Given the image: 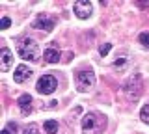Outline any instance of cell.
<instances>
[{"label":"cell","mask_w":149,"mask_h":134,"mask_svg":"<svg viewBox=\"0 0 149 134\" xmlns=\"http://www.w3.org/2000/svg\"><path fill=\"white\" fill-rule=\"evenodd\" d=\"M138 41L143 45V47H149V32H142L138 35Z\"/></svg>","instance_id":"cell-16"},{"label":"cell","mask_w":149,"mask_h":134,"mask_svg":"<svg viewBox=\"0 0 149 134\" xmlns=\"http://www.w3.org/2000/svg\"><path fill=\"white\" fill-rule=\"evenodd\" d=\"M140 119H142L146 125H149V104L142 106V110H140Z\"/></svg>","instance_id":"cell-14"},{"label":"cell","mask_w":149,"mask_h":134,"mask_svg":"<svg viewBox=\"0 0 149 134\" xmlns=\"http://www.w3.org/2000/svg\"><path fill=\"white\" fill-rule=\"evenodd\" d=\"M110 49H112V45H110V43L101 45V47H99V54H101V56H106V54L110 52Z\"/></svg>","instance_id":"cell-17"},{"label":"cell","mask_w":149,"mask_h":134,"mask_svg":"<svg viewBox=\"0 0 149 134\" xmlns=\"http://www.w3.org/2000/svg\"><path fill=\"white\" fill-rule=\"evenodd\" d=\"M11 63H13V54H11V50H9L8 47H4L2 50H0V71L2 73L9 71Z\"/></svg>","instance_id":"cell-8"},{"label":"cell","mask_w":149,"mask_h":134,"mask_svg":"<svg viewBox=\"0 0 149 134\" xmlns=\"http://www.w3.org/2000/svg\"><path fill=\"white\" fill-rule=\"evenodd\" d=\"M17 52H19V56L22 60H26V62H37V60H39V47H37L36 39H32V37L22 39L17 47Z\"/></svg>","instance_id":"cell-2"},{"label":"cell","mask_w":149,"mask_h":134,"mask_svg":"<svg viewBox=\"0 0 149 134\" xmlns=\"http://www.w3.org/2000/svg\"><path fill=\"white\" fill-rule=\"evenodd\" d=\"M74 84L78 91H88L95 86V73L91 69H80L74 75Z\"/></svg>","instance_id":"cell-4"},{"label":"cell","mask_w":149,"mask_h":134,"mask_svg":"<svg viewBox=\"0 0 149 134\" xmlns=\"http://www.w3.org/2000/svg\"><path fill=\"white\" fill-rule=\"evenodd\" d=\"M129 63H130V56H129V54H121V56L116 58L114 69H116V71H119V73H123L125 69L129 67Z\"/></svg>","instance_id":"cell-12"},{"label":"cell","mask_w":149,"mask_h":134,"mask_svg":"<svg viewBox=\"0 0 149 134\" xmlns=\"http://www.w3.org/2000/svg\"><path fill=\"white\" fill-rule=\"evenodd\" d=\"M6 128H9V131H11L13 134H15V131H17V125H15V123H13V121H9V123H8V127H6Z\"/></svg>","instance_id":"cell-19"},{"label":"cell","mask_w":149,"mask_h":134,"mask_svg":"<svg viewBox=\"0 0 149 134\" xmlns=\"http://www.w3.org/2000/svg\"><path fill=\"white\" fill-rule=\"evenodd\" d=\"M106 127V117L99 112H90L82 119V134H102Z\"/></svg>","instance_id":"cell-1"},{"label":"cell","mask_w":149,"mask_h":134,"mask_svg":"<svg viewBox=\"0 0 149 134\" xmlns=\"http://www.w3.org/2000/svg\"><path fill=\"white\" fill-rule=\"evenodd\" d=\"M2 134H13V132L9 131V128H4V131H2Z\"/></svg>","instance_id":"cell-20"},{"label":"cell","mask_w":149,"mask_h":134,"mask_svg":"<svg viewBox=\"0 0 149 134\" xmlns=\"http://www.w3.org/2000/svg\"><path fill=\"white\" fill-rule=\"evenodd\" d=\"M22 134H39V128H37V125H26L24 128H22Z\"/></svg>","instance_id":"cell-15"},{"label":"cell","mask_w":149,"mask_h":134,"mask_svg":"<svg viewBox=\"0 0 149 134\" xmlns=\"http://www.w3.org/2000/svg\"><path fill=\"white\" fill-rule=\"evenodd\" d=\"M54 24H56V19H54V17H50V15H39L34 21V28L43 30V32H52Z\"/></svg>","instance_id":"cell-7"},{"label":"cell","mask_w":149,"mask_h":134,"mask_svg":"<svg viewBox=\"0 0 149 134\" xmlns=\"http://www.w3.org/2000/svg\"><path fill=\"white\" fill-rule=\"evenodd\" d=\"M56 86H58V80H56L54 75H43L37 80L36 84V90L39 91L41 95H50L56 91Z\"/></svg>","instance_id":"cell-5"},{"label":"cell","mask_w":149,"mask_h":134,"mask_svg":"<svg viewBox=\"0 0 149 134\" xmlns=\"http://www.w3.org/2000/svg\"><path fill=\"white\" fill-rule=\"evenodd\" d=\"M28 76H32V69L22 63V65H19L15 69V76H13V80H15L17 84H22V82H26Z\"/></svg>","instance_id":"cell-9"},{"label":"cell","mask_w":149,"mask_h":134,"mask_svg":"<svg viewBox=\"0 0 149 134\" xmlns=\"http://www.w3.org/2000/svg\"><path fill=\"white\" fill-rule=\"evenodd\" d=\"M17 106L21 108V114H30L32 112V97L28 95V93H24V95H21L17 99Z\"/></svg>","instance_id":"cell-10"},{"label":"cell","mask_w":149,"mask_h":134,"mask_svg":"<svg viewBox=\"0 0 149 134\" xmlns=\"http://www.w3.org/2000/svg\"><path fill=\"white\" fill-rule=\"evenodd\" d=\"M123 91H125V97H127L130 103H136V101L140 99V95H142V91H143V78H142V75L130 76L129 80L123 84Z\"/></svg>","instance_id":"cell-3"},{"label":"cell","mask_w":149,"mask_h":134,"mask_svg":"<svg viewBox=\"0 0 149 134\" xmlns=\"http://www.w3.org/2000/svg\"><path fill=\"white\" fill-rule=\"evenodd\" d=\"M45 131H47V134H56L58 132V121H54V119L45 121Z\"/></svg>","instance_id":"cell-13"},{"label":"cell","mask_w":149,"mask_h":134,"mask_svg":"<svg viewBox=\"0 0 149 134\" xmlns=\"http://www.w3.org/2000/svg\"><path fill=\"white\" fill-rule=\"evenodd\" d=\"M9 24H11L9 17H4V19H2V24H0V28H2V30H8V28H9Z\"/></svg>","instance_id":"cell-18"},{"label":"cell","mask_w":149,"mask_h":134,"mask_svg":"<svg viewBox=\"0 0 149 134\" xmlns=\"http://www.w3.org/2000/svg\"><path fill=\"white\" fill-rule=\"evenodd\" d=\"M45 62L47 63H56V62H60V50L54 47V45H50V47H47L45 49Z\"/></svg>","instance_id":"cell-11"},{"label":"cell","mask_w":149,"mask_h":134,"mask_svg":"<svg viewBox=\"0 0 149 134\" xmlns=\"http://www.w3.org/2000/svg\"><path fill=\"white\" fill-rule=\"evenodd\" d=\"M73 11L78 19H88V17L93 13V6L90 0H77L73 6Z\"/></svg>","instance_id":"cell-6"}]
</instances>
